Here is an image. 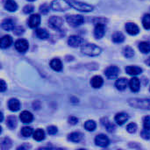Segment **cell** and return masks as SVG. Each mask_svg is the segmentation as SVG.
I'll use <instances>...</instances> for the list:
<instances>
[{"label":"cell","mask_w":150,"mask_h":150,"mask_svg":"<svg viewBox=\"0 0 150 150\" xmlns=\"http://www.w3.org/2000/svg\"><path fill=\"white\" fill-rule=\"evenodd\" d=\"M81 51L83 54L88 55V56H98L101 54L102 48L95 44L87 43L82 46Z\"/></svg>","instance_id":"1"},{"label":"cell","mask_w":150,"mask_h":150,"mask_svg":"<svg viewBox=\"0 0 150 150\" xmlns=\"http://www.w3.org/2000/svg\"><path fill=\"white\" fill-rule=\"evenodd\" d=\"M128 104L134 108L150 110V98H131Z\"/></svg>","instance_id":"2"},{"label":"cell","mask_w":150,"mask_h":150,"mask_svg":"<svg viewBox=\"0 0 150 150\" xmlns=\"http://www.w3.org/2000/svg\"><path fill=\"white\" fill-rule=\"evenodd\" d=\"M69 4L71 5L72 8L79 11H83V12H90L94 10V7L89 4L86 3H83V2H79L76 0H69Z\"/></svg>","instance_id":"3"},{"label":"cell","mask_w":150,"mask_h":150,"mask_svg":"<svg viewBox=\"0 0 150 150\" xmlns=\"http://www.w3.org/2000/svg\"><path fill=\"white\" fill-rule=\"evenodd\" d=\"M51 8L56 11H65L71 8L69 0H54L51 3Z\"/></svg>","instance_id":"4"},{"label":"cell","mask_w":150,"mask_h":150,"mask_svg":"<svg viewBox=\"0 0 150 150\" xmlns=\"http://www.w3.org/2000/svg\"><path fill=\"white\" fill-rule=\"evenodd\" d=\"M66 21L74 27L79 26L84 22V18L82 15H67Z\"/></svg>","instance_id":"5"},{"label":"cell","mask_w":150,"mask_h":150,"mask_svg":"<svg viewBox=\"0 0 150 150\" xmlns=\"http://www.w3.org/2000/svg\"><path fill=\"white\" fill-rule=\"evenodd\" d=\"M63 25V20L58 16H53L48 20V25L54 30H60Z\"/></svg>","instance_id":"6"},{"label":"cell","mask_w":150,"mask_h":150,"mask_svg":"<svg viewBox=\"0 0 150 150\" xmlns=\"http://www.w3.org/2000/svg\"><path fill=\"white\" fill-rule=\"evenodd\" d=\"M14 46H15L16 50L19 53H22V54L25 53L29 47L28 41L26 40H24V39H19V40H16Z\"/></svg>","instance_id":"7"},{"label":"cell","mask_w":150,"mask_h":150,"mask_svg":"<svg viewBox=\"0 0 150 150\" xmlns=\"http://www.w3.org/2000/svg\"><path fill=\"white\" fill-rule=\"evenodd\" d=\"M120 73V69L117 66H110L105 70V75L109 79H114L118 76Z\"/></svg>","instance_id":"8"},{"label":"cell","mask_w":150,"mask_h":150,"mask_svg":"<svg viewBox=\"0 0 150 150\" xmlns=\"http://www.w3.org/2000/svg\"><path fill=\"white\" fill-rule=\"evenodd\" d=\"M95 143L97 146L102 147V148H105L109 145L110 143V140L108 139L107 136H105V134H98L96 136L95 138Z\"/></svg>","instance_id":"9"},{"label":"cell","mask_w":150,"mask_h":150,"mask_svg":"<svg viewBox=\"0 0 150 150\" xmlns=\"http://www.w3.org/2000/svg\"><path fill=\"white\" fill-rule=\"evenodd\" d=\"M105 33V25L103 23H97L94 28V36L96 39H101Z\"/></svg>","instance_id":"10"},{"label":"cell","mask_w":150,"mask_h":150,"mask_svg":"<svg viewBox=\"0 0 150 150\" xmlns=\"http://www.w3.org/2000/svg\"><path fill=\"white\" fill-rule=\"evenodd\" d=\"M40 16L39 14H32L28 19V25L30 28H37L40 24Z\"/></svg>","instance_id":"11"},{"label":"cell","mask_w":150,"mask_h":150,"mask_svg":"<svg viewBox=\"0 0 150 150\" xmlns=\"http://www.w3.org/2000/svg\"><path fill=\"white\" fill-rule=\"evenodd\" d=\"M126 31L127 32V33H129L130 35H136L140 33V28L139 26L132 22H128L125 25Z\"/></svg>","instance_id":"12"},{"label":"cell","mask_w":150,"mask_h":150,"mask_svg":"<svg viewBox=\"0 0 150 150\" xmlns=\"http://www.w3.org/2000/svg\"><path fill=\"white\" fill-rule=\"evenodd\" d=\"M83 39L77 35H71L68 40V44L72 47H77L83 44Z\"/></svg>","instance_id":"13"},{"label":"cell","mask_w":150,"mask_h":150,"mask_svg":"<svg viewBox=\"0 0 150 150\" xmlns=\"http://www.w3.org/2000/svg\"><path fill=\"white\" fill-rule=\"evenodd\" d=\"M19 119L21 120L22 123H25V124H29L33 121V114L28 112V111H23L20 115H19Z\"/></svg>","instance_id":"14"},{"label":"cell","mask_w":150,"mask_h":150,"mask_svg":"<svg viewBox=\"0 0 150 150\" xmlns=\"http://www.w3.org/2000/svg\"><path fill=\"white\" fill-rule=\"evenodd\" d=\"M129 88L133 92H138L141 87V83L140 80L137 77H133L132 79H130L129 83Z\"/></svg>","instance_id":"15"},{"label":"cell","mask_w":150,"mask_h":150,"mask_svg":"<svg viewBox=\"0 0 150 150\" xmlns=\"http://www.w3.org/2000/svg\"><path fill=\"white\" fill-rule=\"evenodd\" d=\"M4 7L10 12H14L18 10V4L14 0H6L4 3Z\"/></svg>","instance_id":"16"},{"label":"cell","mask_w":150,"mask_h":150,"mask_svg":"<svg viewBox=\"0 0 150 150\" xmlns=\"http://www.w3.org/2000/svg\"><path fill=\"white\" fill-rule=\"evenodd\" d=\"M8 108L11 112H18L20 109V102L17 98H11L8 101Z\"/></svg>","instance_id":"17"},{"label":"cell","mask_w":150,"mask_h":150,"mask_svg":"<svg viewBox=\"0 0 150 150\" xmlns=\"http://www.w3.org/2000/svg\"><path fill=\"white\" fill-rule=\"evenodd\" d=\"M1 26L4 30L5 31H11L15 28V24L14 21L11 18H5L3 20Z\"/></svg>","instance_id":"18"},{"label":"cell","mask_w":150,"mask_h":150,"mask_svg":"<svg viewBox=\"0 0 150 150\" xmlns=\"http://www.w3.org/2000/svg\"><path fill=\"white\" fill-rule=\"evenodd\" d=\"M128 120H129V116H128L127 113H125V112L117 113L116 116H115V121H116L117 124L120 125V126L124 125Z\"/></svg>","instance_id":"19"},{"label":"cell","mask_w":150,"mask_h":150,"mask_svg":"<svg viewBox=\"0 0 150 150\" xmlns=\"http://www.w3.org/2000/svg\"><path fill=\"white\" fill-rule=\"evenodd\" d=\"M126 72L130 76H135L142 73V69L137 66H128L126 68Z\"/></svg>","instance_id":"20"},{"label":"cell","mask_w":150,"mask_h":150,"mask_svg":"<svg viewBox=\"0 0 150 150\" xmlns=\"http://www.w3.org/2000/svg\"><path fill=\"white\" fill-rule=\"evenodd\" d=\"M12 44V38L10 35H4L0 41V47L3 49L8 48L11 47V45Z\"/></svg>","instance_id":"21"},{"label":"cell","mask_w":150,"mask_h":150,"mask_svg":"<svg viewBox=\"0 0 150 150\" xmlns=\"http://www.w3.org/2000/svg\"><path fill=\"white\" fill-rule=\"evenodd\" d=\"M104 83V80L100 76H95L91 80V84L94 89H99Z\"/></svg>","instance_id":"22"},{"label":"cell","mask_w":150,"mask_h":150,"mask_svg":"<svg viewBox=\"0 0 150 150\" xmlns=\"http://www.w3.org/2000/svg\"><path fill=\"white\" fill-rule=\"evenodd\" d=\"M50 67L54 71H61L62 69V63L60 59L54 58L50 62Z\"/></svg>","instance_id":"23"},{"label":"cell","mask_w":150,"mask_h":150,"mask_svg":"<svg viewBox=\"0 0 150 150\" xmlns=\"http://www.w3.org/2000/svg\"><path fill=\"white\" fill-rule=\"evenodd\" d=\"M128 82L126 78L121 77L119 78L116 82H115V87L119 90V91H124L127 87Z\"/></svg>","instance_id":"24"},{"label":"cell","mask_w":150,"mask_h":150,"mask_svg":"<svg viewBox=\"0 0 150 150\" xmlns=\"http://www.w3.org/2000/svg\"><path fill=\"white\" fill-rule=\"evenodd\" d=\"M101 123H102V125L106 128V130H107L108 132L112 133V132H113V131L115 130V126H114L107 118H103V119L101 120Z\"/></svg>","instance_id":"25"},{"label":"cell","mask_w":150,"mask_h":150,"mask_svg":"<svg viewBox=\"0 0 150 150\" xmlns=\"http://www.w3.org/2000/svg\"><path fill=\"white\" fill-rule=\"evenodd\" d=\"M35 33H36V36L40 40H46L49 37L48 32L44 28H38L35 31Z\"/></svg>","instance_id":"26"},{"label":"cell","mask_w":150,"mask_h":150,"mask_svg":"<svg viewBox=\"0 0 150 150\" xmlns=\"http://www.w3.org/2000/svg\"><path fill=\"white\" fill-rule=\"evenodd\" d=\"M83 138V135L81 133H78V132H74V133H71L69 134L68 136V140L72 142H79Z\"/></svg>","instance_id":"27"},{"label":"cell","mask_w":150,"mask_h":150,"mask_svg":"<svg viewBox=\"0 0 150 150\" xmlns=\"http://www.w3.org/2000/svg\"><path fill=\"white\" fill-rule=\"evenodd\" d=\"M33 137L37 142H41L45 139V132L42 129H37L33 132Z\"/></svg>","instance_id":"28"},{"label":"cell","mask_w":150,"mask_h":150,"mask_svg":"<svg viewBox=\"0 0 150 150\" xmlns=\"http://www.w3.org/2000/svg\"><path fill=\"white\" fill-rule=\"evenodd\" d=\"M139 49L143 54L150 53V43L148 41H142L139 44Z\"/></svg>","instance_id":"29"},{"label":"cell","mask_w":150,"mask_h":150,"mask_svg":"<svg viewBox=\"0 0 150 150\" xmlns=\"http://www.w3.org/2000/svg\"><path fill=\"white\" fill-rule=\"evenodd\" d=\"M112 41L115 43H122L125 40V36L123 35L122 33L117 32L112 35Z\"/></svg>","instance_id":"30"},{"label":"cell","mask_w":150,"mask_h":150,"mask_svg":"<svg viewBox=\"0 0 150 150\" xmlns=\"http://www.w3.org/2000/svg\"><path fill=\"white\" fill-rule=\"evenodd\" d=\"M7 127L10 129H14L17 127V119L15 116H10L7 118V122H6Z\"/></svg>","instance_id":"31"},{"label":"cell","mask_w":150,"mask_h":150,"mask_svg":"<svg viewBox=\"0 0 150 150\" xmlns=\"http://www.w3.org/2000/svg\"><path fill=\"white\" fill-rule=\"evenodd\" d=\"M97 127V124L94 120H87L84 123V128L89 132H93Z\"/></svg>","instance_id":"32"},{"label":"cell","mask_w":150,"mask_h":150,"mask_svg":"<svg viewBox=\"0 0 150 150\" xmlns=\"http://www.w3.org/2000/svg\"><path fill=\"white\" fill-rule=\"evenodd\" d=\"M33 134V128L30 127H24L21 129V134H22L25 138L30 137Z\"/></svg>","instance_id":"33"},{"label":"cell","mask_w":150,"mask_h":150,"mask_svg":"<svg viewBox=\"0 0 150 150\" xmlns=\"http://www.w3.org/2000/svg\"><path fill=\"white\" fill-rule=\"evenodd\" d=\"M123 54L127 58H132L134 55V51L131 47H126L123 49Z\"/></svg>","instance_id":"34"},{"label":"cell","mask_w":150,"mask_h":150,"mask_svg":"<svg viewBox=\"0 0 150 150\" xmlns=\"http://www.w3.org/2000/svg\"><path fill=\"white\" fill-rule=\"evenodd\" d=\"M142 25L145 29H150V14H145L142 18Z\"/></svg>","instance_id":"35"},{"label":"cell","mask_w":150,"mask_h":150,"mask_svg":"<svg viewBox=\"0 0 150 150\" xmlns=\"http://www.w3.org/2000/svg\"><path fill=\"white\" fill-rule=\"evenodd\" d=\"M136 130H137V125H136L135 123H130V124H128L127 127V131L128 133H130V134L135 133Z\"/></svg>","instance_id":"36"},{"label":"cell","mask_w":150,"mask_h":150,"mask_svg":"<svg viewBox=\"0 0 150 150\" xmlns=\"http://www.w3.org/2000/svg\"><path fill=\"white\" fill-rule=\"evenodd\" d=\"M141 136L145 139V140H150V130L149 129H146L144 128L142 133H141Z\"/></svg>","instance_id":"37"},{"label":"cell","mask_w":150,"mask_h":150,"mask_svg":"<svg viewBox=\"0 0 150 150\" xmlns=\"http://www.w3.org/2000/svg\"><path fill=\"white\" fill-rule=\"evenodd\" d=\"M33 10H34V7H33V5H31V4H27V5H25V6L23 8V11H24V13H25V14H30V13H32V12L33 11Z\"/></svg>","instance_id":"38"},{"label":"cell","mask_w":150,"mask_h":150,"mask_svg":"<svg viewBox=\"0 0 150 150\" xmlns=\"http://www.w3.org/2000/svg\"><path fill=\"white\" fill-rule=\"evenodd\" d=\"M57 132H58V129H57V127H54V126H50V127H47V133H48L50 135H54V134H57Z\"/></svg>","instance_id":"39"},{"label":"cell","mask_w":150,"mask_h":150,"mask_svg":"<svg viewBox=\"0 0 150 150\" xmlns=\"http://www.w3.org/2000/svg\"><path fill=\"white\" fill-rule=\"evenodd\" d=\"M143 127L146 129L150 130V116H146L143 119Z\"/></svg>","instance_id":"40"},{"label":"cell","mask_w":150,"mask_h":150,"mask_svg":"<svg viewBox=\"0 0 150 150\" xmlns=\"http://www.w3.org/2000/svg\"><path fill=\"white\" fill-rule=\"evenodd\" d=\"M40 10L43 14H47L49 11V5L47 4H44L40 7Z\"/></svg>","instance_id":"41"},{"label":"cell","mask_w":150,"mask_h":150,"mask_svg":"<svg viewBox=\"0 0 150 150\" xmlns=\"http://www.w3.org/2000/svg\"><path fill=\"white\" fill-rule=\"evenodd\" d=\"M69 124H71V125H76L77 123H78V119L76 118V117H75V116H70L69 118Z\"/></svg>","instance_id":"42"},{"label":"cell","mask_w":150,"mask_h":150,"mask_svg":"<svg viewBox=\"0 0 150 150\" xmlns=\"http://www.w3.org/2000/svg\"><path fill=\"white\" fill-rule=\"evenodd\" d=\"M6 88H7V85H6L5 82L4 80H1V89H0L1 92H4L6 90Z\"/></svg>","instance_id":"43"},{"label":"cell","mask_w":150,"mask_h":150,"mask_svg":"<svg viewBox=\"0 0 150 150\" xmlns=\"http://www.w3.org/2000/svg\"><path fill=\"white\" fill-rule=\"evenodd\" d=\"M146 63H147L149 66H150V57L148 59V60H147V61H146Z\"/></svg>","instance_id":"44"},{"label":"cell","mask_w":150,"mask_h":150,"mask_svg":"<svg viewBox=\"0 0 150 150\" xmlns=\"http://www.w3.org/2000/svg\"><path fill=\"white\" fill-rule=\"evenodd\" d=\"M3 120H4V115H3V112H1V122L3 121Z\"/></svg>","instance_id":"45"},{"label":"cell","mask_w":150,"mask_h":150,"mask_svg":"<svg viewBox=\"0 0 150 150\" xmlns=\"http://www.w3.org/2000/svg\"><path fill=\"white\" fill-rule=\"evenodd\" d=\"M28 2H33V1H35V0H27Z\"/></svg>","instance_id":"46"},{"label":"cell","mask_w":150,"mask_h":150,"mask_svg":"<svg viewBox=\"0 0 150 150\" xmlns=\"http://www.w3.org/2000/svg\"><path fill=\"white\" fill-rule=\"evenodd\" d=\"M149 91H150V88H149Z\"/></svg>","instance_id":"47"}]
</instances>
